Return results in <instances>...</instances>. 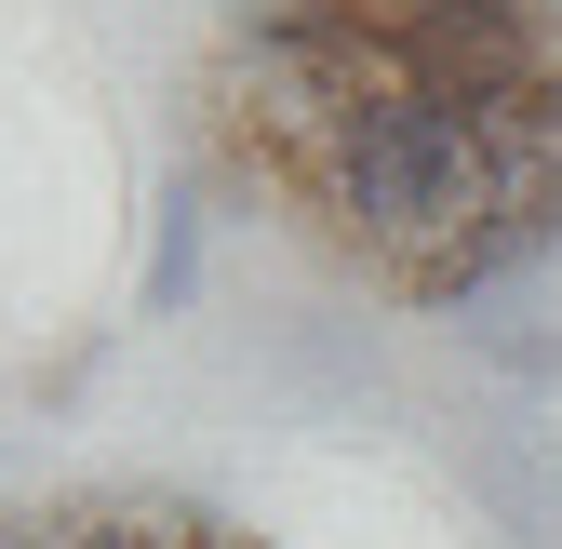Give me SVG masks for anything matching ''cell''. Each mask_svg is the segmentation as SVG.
<instances>
[{"mask_svg":"<svg viewBox=\"0 0 562 549\" xmlns=\"http://www.w3.org/2000/svg\"><path fill=\"white\" fill-rule=\"evenodd\" d=\"M295 188L322 201L335 242H362L389 282H415L429 255H456L482 215H496V148H482L456 108H429L415 81H362V94H335V121L308 134Z\"/></svg>","mask_w":562,"mask_h":549,"instance_id":"cell-1","label":"cell"},{"mask_svg":"<svg viewBox=\"0 0 562 549\" xmlns=\"http://www.w3.org/2000/svg\"><path fill=\"white\" fill-rule=\"evenodd\" d=\"M188 295H201V188H175V201H161V228H148V309L175 322Z\"/></svg>","mask_w":562,"mask_h":549,"instance_id":"cell-2","label":"cell"},{"mask_svg":"<svg viewBox=\"0 0 562 549\" xmlns=\"http://www.w3.org/2000/svg\"><path fill=\"white\" fill-rule=\"evenodd\" d=\"M67 549H188V536H175V496H81Z\"/></svg>","mask_w":562,"mask_h":549,"instance_id":"cell-3","label":"cell"},{"mask_svg":"<svg viewBox=\"0 0 562 549\" xmlns=\"http://www.w3.org/2000/svg\"><path fill=\"white\" fill-rule=\"evenodd\" d=\"M469 349L496 376H522V389H562V335L549 322H469Z\"/></svg>","mask_w":562,"mask_h":549,"instance_id":"cell-4","label":"cell"},{"mask_svg":"<svg viewBox=\"0 0 562 549\" xmlns=\"http://www.w3.org/2000/svg\"><path fill=\"white\" fill-rule=\"evenodd\" d=\"M67 523H81V496H27L0 509V549H67Z\"/></svg>","mask_w":562,"mask_h":549,"instance_id":"cell-5","label":"cell"}]
</instances>
